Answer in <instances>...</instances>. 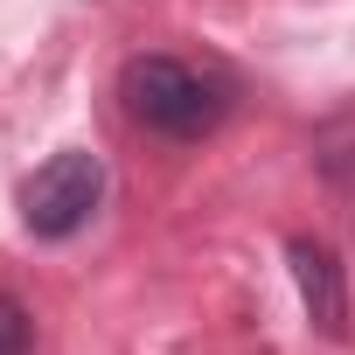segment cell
Returning <instances> with one entry per match:
<instances>
[{
  "instance_id": "obj_1",
  "label": "cell",
  "mask_w": 355,
  "mask_h": 355,
  "mask_svg": "<svg viewBox=\"0 0 355 355\" xmlns=\"http://www.w3.org/2000/svg\"><path fill=\"white\" fill-rule=\"evenodd\" d=\"M119 98H125V119L160 139H209L230 119V84L182 56H132L119 70Z\"/></svg>"
},
{
  "instance_id": "obj_2",
  "label": "cell",
  "mask_w": 355,
  "mask_h": 355,
  "mask_svg": "<svg viewBox=\"0 0 355 355\" xmlns=\"http://www.w3.org/2000/svg\"><path fill=\"white\" fill-rule=\"evenodd\" d=\"M98 202H105V160L91 146H63L21 182V230L42 244H63L98 216Z\"/></svg>"
},
{
  "instance_id": "obj_3",
  "label": "cell",
  "mask_w": 355,
  "mask_h": 355,
  "mask_svg": "<svg viewBox=\"0 0 355 355\" xmlns=\"http://www.w3.org/2000/svg\"><path fill=\"white\" fill-rule=\"evenodd\" d=\"M286 265H293V286H300L306 320H313L327 341H341V334H348V272H341L334 244H320V237H293V244H286Z\"/></svg>"
},
{
  "instance_id": "obj_4",
  "label": "cell",
  "mask_w": 355,
  "mask_h": 355,
  "mask_svg": "<svg viewBox=\"0 0 355 355\" xmlns=\"http://www.w3.org/2000/svg\"><path fill=\"white\" fill-rule=\"evenodd\" d=\"M0 355H35V320L15 293H0Z\"/></svg>"
}]
</instances>
